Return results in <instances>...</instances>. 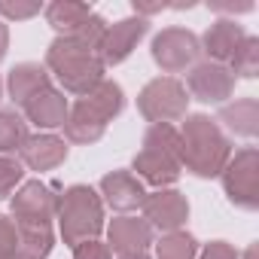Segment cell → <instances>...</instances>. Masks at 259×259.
<instances>
[{"mask_svg": "<svg viewBox=\"0 0 259 259\" xmlns=\"http://www.w3.org/2000/svg\"><path fill=\"white\" fill-rule=\"evenodd\" d=\"M189 85H192V92L198 95V101L220 104L223 98H229V95H232L235 73H229V70H226V67H220V64H201V67H195V70H192Z\"/></svg>", "mask_w": 259, "mask_h": 259, "instance_id": "obj_3", "label": "cell"}, {"mask_svg": "<svg viewBox=\"0 0 259 259\" xmlns=\"http://www.w3.org/2000/svg\"><path fill=\"white\" fill-rule=\"evenodd\" d=\"M195 52H198V40L186 31H168L156 40V61L171 70L189 64L195 58Z\"/></svg>", "mask_w": 259, "mask_h": 259, "instance_id": "obj_4", "label": "cell"}, {"mask_svg": "<svg viewBox=\"0 0 259 259\" xmlns=\"http://www.w3.org/2000/svg\"><path fill=\"white\" fill-rule=\"evenodd\" d=\"M232 70L247 76V79L256 76V70H259V40L256 37H244L241 40V46L232 55Z\"/></svg>", "mask_w": 259, "mask_h": 259, "instance_id": "obj_7", "label": "cell"}, {"mask_svg": "<svg viewBox=\"0 0 259 259\" xmlns=\"http://www.w3.org/2000/svg\"><path fill=\"white\" fill-rule=\"evenodd\" d=\"M226 192L235 204L253 210L259 204V168H256V150L247 147L235 156L232 168H229V177H226Z\"/></svg>", "mask_w": 259, "mask_h": 259, "instance_id": "obj_2", "label": "cell"}, {"mask_svg": "<svg viewBox=\"0 0 259 259\" xmlns=\"http://www.w3.org/2000/svg\"><path fill=\"white\" fill-rule=\"evenodd\" d=\"M150 213L153 217H165L162 226H180L183 217H186V204L177 198V192H165L162 198L150 201Z\"/></svg>", "mask_w": 259, "mask_h": 259, "instance_id": "obj_8", "label": "cell"}, {"mask_svg": "<svg viewBox=\"0 0 259 259\" xmlns=\"http://www.w3.org/2000/svg\"><path fill=\"white\" fill-rule=\"evenodd\" d=\"M113 244L116 247H144L147 244V229H141L138 223H132V226H116V232H113Z\"/></svg>", "mask_w": 259, "mask_h": 259, "instance_id": "obj_10", "label": "cell"}, {"mask_svg": "<svg viewBox=\"0 0 259 259\" xmlns=\"http://www.w3.org/2000/svg\"><path fill=\"white\" fill-rule=\"evenodd\" d=\"M0 55H4V31H0Z\"/></svg>", "mask_w": 259, "mask_h": 259, "instance_id": "obj_12", "label": "cell"}, {"mask_svg": "<svg viewBox=\"0 0 259 259\" xmlns=\"http://www.w3.org/2000/svg\"><path fill=\"white\" fill-rule=\"evenodd\" d=\"M186 144H192V147H186L183 156H186V162L192 165V171L198 177L220 174V168H223V162L229 156V144H226V138L217 132V125L207 116H192L189 119Z\"/></svg>", "mask_w": 259, "mask_h": 259, "instance_id": "obj_1", "label": "cell"}, {"mask_svg": "<svg viewBox=\"0 0 259 259\" xmlns=\"http://www.w3.org/2000/svg\"><path fill=\"white\" fill-rule=\"evenodd\" d=\"M192 253H195V241L189 235H174V238L159 244L162 259H192Z\"/></svg>", "mask_w": 259, "mask_h": 259, "instance_id": "obj_9", "label": "cell"}, {"mask_svg": "<svg viewBox=\"0 0 259 259\" xmlns=\"http://www.w3.org/2000/svg\"><path fill=\"white\" fill-rule=\"evenodd\" d=\"M223 119L229 122V128L235 135H244V138H253L256 135V101L247 98V101H235V107H226L223 110Z\"/></svg>", "mask_w": 259, "mask_h": 259, "instance_id": "obj_6", "label": "cell"}, {"mask_svg": "<svg viewBox=\"0 0 259 259\" xmlns=\"http://www.w3.org/2000/svg\"><path fill=\"white\" fill-rule=\"evenodd\" d=\"M247 34L241 31V25H235V22H217L207 34H204V46H207V52L213 55V58H232L235 55V49L241 46V40H244Z\"/></svg>", "mask_w": 259, "mask_h": 259, "instance_id": "obj_5", "label": "cell"}, {"mask_svg": "<svg viewBox=\"0 0 259 259\" xmlns=\"http://www.w3.org/2000/svg\"><path fill=\"white\" fill-rule=\"evenodd\" d=\"M204 259H238V256H235V253H232V250H229L223 241H217V244H213V247L204 253Z\"/></svg>", "mask_w": 259, "mask_h": 259, "instance_id": "obj_11", "label": "cell"}]
</instances>
